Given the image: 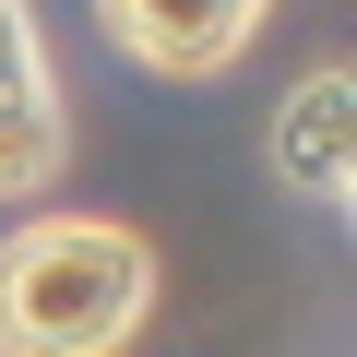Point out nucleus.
<instances>
[{"label":"nucleus","mask_w":357,"mask_h":357,"mask_svg":"<svg viewBox=\"0 0 357 357\" xmlns=\"http://www.w3.org/2000/svg\"><path fill=\"white\" fill-rule=\"evenodd\" d=\"M143 310H155V238L119 215H24L0 238V345L96 357L131 345Z\"/></svg>","instance_id":"nucleus-1"},{"label":"nucleus","mask_w":357,"mask_h":357,"mask_svg":"<svg viewBox=\"0 0 357 357\" xmlns=\"http://www.w3.org/2000/svg\"><path fill=\"white\" fill-rule=\"evenodd\" d=\"M72 167V119H60V72L36 36V0H0V203L48 191Z\"/></svg>","instance_id":"nucleus-2"},{"label":"nucleus","mask_w":357,"mask_h":357,"mask_svg":"<svg viewBox=\"0 0 357 357\" xmlns=\"http://www.w3.org/2000/svg\"><path fill=\"white\" fill-rule=\"evenodd\" d=\"M262 13H274V0H96V24H107L143 72H167V84L238 72L250 36H262Z\"/></svg>","instance_id":"nucleus-3"},{"label":"nucleus","mask_w":357,"mask_h":357,"mask_svg":"<svg viewBox=\"0 0 357 357\" xmlns=\"http://www.w3.org/2000/svg\"><path fill=\"white\" fill-rule=\"evenodd\" d=\"M274 178L310 191V203H345L357 191V84H345V60H321L274 107Z\"/></svg>","instance_id":"nucleus-4"}]
</instances>
